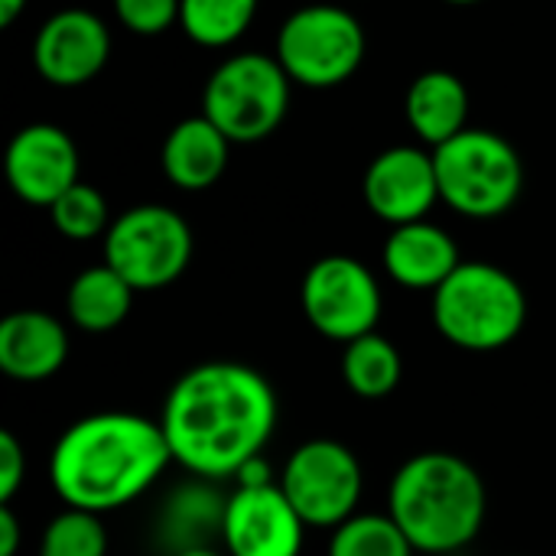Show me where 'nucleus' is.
Here are the masks:
<instances>
[{
	"label": "nucleus",
	"mask_w": 556,
	"mask_h": 556,
	"mask_svg": "<svg viewBox=\"0 0 556 556\" xmlns=\"http://www.w3.org/2000/svg\"><path fill=\"white\" fill-rule=\"evenodd\" d=\"M231 140L205 117L179 121L163 143V173L182 192H202L215 186L228 166Z\"/></svg>",
	"instance_id": "a211bd4d"
},
{
	"label": "nucleus",
	"mask_w": 556,
	"mask_h": 556,
	"mask_svg": "<svg viewBox=\"0 0 556 556\" xmlns=\"http://www.w3.org/2000/svg\"><path fill=\"white\" fill-rule=\"evenodd\" d=\"M173 466L160 420L104 410L65 427L49 456V482L65 508L94 515L137 502Z\"/></svg>",
	"instance_id": "f03ea898"
},
{
	"label": "nucleus",
	"mask_w": 556,
	"mask_h": 556,
	"mask_svg": "<svg viewBox=\"0 0 556 556\" xmlns=\"http://www.w3.org/2000/svg\"><path fill=\"white\" fill-rule=\"evenodd\" d=\"M39 556H108V528L101 515L81 508L59 511L39 538Z\"/></svg>",
	"instance_id": "b1692460"
},
{
	"label": "nucleus",
	"mask_w": 556,
	"mask_h": 556,
	"mask_svg": "<svg viewBox=\"0 0 556 556\" xmlns=\"http://www.w3.org/2000/svg\"><path fill=\"white\" fill-rule=\"evenodd\" d=\"M182 0H114L117 20L140 36H160L179 20Z\"/></svg>",
	"instance_id": "a878e982"
},
{
	"label": "nucleus",
	"mask_w": 556,
	"mask_h": 556,
	"mask_svg": "<svg viewBox=\"0 0 556 556\" xmlns=\"http://www.w3.org/2000/svg\"><path fill=\"white\" fill-rule=\"evenodd\" d=\"M261 0H182L179 23L192 42L222 49L238 42L254 23Z\"/></svg>",
	"instance_id": "4be33fe9"
},
{
	"label": "nucleus",
	"mask_w": 556,
	"mask_h": 556,
	"mask_svg": "<svg viewBox=\"0 0 556 556\" xmlns=\"http://www.w3.org/2000/svg\"><path fill=\"white\" fill-rule=\"evenodd\" d=\"M446 3H456V7H469V3H479V0H446Z\"/></svg>",
	"instance_id": "2f4dec72"
},
{
	"label": "nucleus",
	"mask_w": 556,
	"mask_h": 556,
	"mask_svg": "<svg viewBox=\"0 0 556 556\" xmlns=\"http://www.w3.org/2000/svg\"><path fill=\"white\" fill-rule=\"evenodd\" d=\"M290 81L277 55L238 52L212 72L202 91V114L231 143H257L283 124Z\"/></svg>",
	"instance_id": "423d86ee"
},
{
	"label": "nucleus",
	"mask_w": 556,
	"mask_h": 556,
	"mask_svg": "<svg viewBox=\"0 0 556 556\" xmlns=\"http://www.w3.org/2000/svg\"><path fill=\"white\" fill-rule=\"evenodd\" d=\"M225 508L228 495H222L215 482L192 476V482L179 485L163 502V511L156 518L160 544L169 551V556L192 547H215V541H222Z\"/></svg>",
	"instance_id": "f3484780"
},
{
	"label": "nucleus",
	"mask_w": 556,
	"mask_h": 556,
	"mask_svg": "<svg viewBox=\"0 0 556 556\" xmlns=\"http://www.w3.org/2000/svg\"><path fill=\"white\" fill-rule=\"evenodd\" d=\"M277 482L274 479V469L264 456H254L248 459L238 472H235V489H257V485H270Z\"/></svg>",
	"instance_id": "cd10ccee"
},
{
	"label": "nucleus",
	"mask_w": 556,
	"mask_h": 556,
	"mask_svg": "<svg viewBox=\"0 0 556 556\" xmlns=\"http://www.w3.org/2000/svg\"><path fill=\"white\" fill-rule=\"evenodd\" d=\"M52 225L59 228V235H65L68 241H91L101 231H108V199L88 186V182H75L68 186L52 205Z\"/></svg>",
	"instance_id": "393cba45"
},
{
	"label": "nucleus",
	"mask_w": 556,
	"mask_h": 556,
	"mask_svg": "<svg viewBox=\"0 0 556 556\" xmlns=\"http://www.w3.org/2000/svg\"><path fill=\"white\" fill-rule=\"evenodd\" d=\"M111 55V33L91 10L52 13L33 42L36 72L59 88H78L91 81Z\"/></svg>",
	"instance_id": "ddd939ff"
},
{
	"label": "nucleus",
	"mask_w": 556,
	"mask_h": 556,
	"mask_svg": "<svg viewBox=\"0 0 556 556\" xmlns=\"http://www.w3.org/2000/svg\"><path fill=\"white\" fill-rule=\"evenodd\" d=\"M407 124L420 140L440 147L466 130L469 121V88L453 72L433 68L410 81L404 98Z\"/></svg>",
	"instance_id": "6ab92c4d"
},
{
	"label": "nucleus",
	"mask_w": 556,
	"mask_h": 556,
	"mask_svg": "<svg viewBox=\"0 0 556 556\" xmlns=\"http://www.w3.org/2000/svg\"><path fill=\"white\" fill-rule=\"evenodd\" d=\"M414 544L407 541V534L397 528V521L384 511H358L349 521H342L332 538L326 556H414Z\"/></svg>",
	"instance_id": "5701e85b"
},
{
	"label": "nucleus",
	"mask_w": 556,
	"mask_h": 556,
	"mask_svg": "<svg viewBox=\"0 0 556 556\" xmlns=\"http://www.w3.org/2000/svg\"><path fill=\"white\" fill-rule=\"evenodd\" d=\"M68 358L65 326L42 309H20L0 323V371L23 384L59 375Z\"/></svg>",
	"instance_id": "2eb2a0df"
},
{
	"label": "nucleus",
	"mask_w": 556,
	"mask_h": 556,
	"mask_svg": "<svg viewBox=\"0 0 556 556\" xmlns=\"http://www.w3.org/2000/svg\"><path fill=\"white\" fill-rule=\"evenodd\" d=\"M277 394L251 365L205 362L176 378L160 427L173 463L195 479L225 482L264 456L277 430Z\"/></svg>",
	"instance_id": "f257e3e1"
},
{
	"label": "nucleus",
	"mask_w": 556,
	"mask_h": 556,
	"mask_svg": "<svg viewBox=\"0 0 556 556\" xmlns=\"http://www.w3.org/2000/svg\"><path fill=\"white\" fill-rule=\"evenodd\" d=\"M280 489L306 521V528L336 531L342 521L358 515L365 492V469L358 456L339 440L300 443L280 476Z\"/></svg>",
	"instance_id": "1a4fd4ad"
},
{
	"label": "nucleus",
	"mask_w": 556,
	"mask_h": 556,
	"mask_svg": "<svg viewBox=\"0 0 556 556\" xmlns=\"http://www.w3.org/2000/svg\"><path fill=\"white\" fill-rule=\"evenodd\" d=\"M365 29L345 7L313 3L290 13L277 33V62L296 85L336 88L365 62Z\"/></svg>",
	"instance_id": "0eeeda50"
},
{
	"label": "nucleus",
	"mask_w": 556,
	"mask_h": 556,
	"mask_svg": "<svg viewBox=\"0 0 556 556\" xmlns=\"http://www.w3.org/2000/svg\"><path fill=\"white\" fill-rule=\"evenodd\" d=\"M173 556H228L225 551H215V547H192V551H179Z\"/></svg>",
	"instance_id": "7c9ffc66"
},
{
	"label": "nucleus",
	"mask_w": 556,
	"mask_h": 556,
	"mask_svg": "<svg viewBox=\"0 0 556 556\" xmlns=\"http://www.w3.org/2000/svg\"><path fill=\"white\" fill-rule=\"evenodd\" d=\"M303 538L306 521L280 489V479L228 495L222 528V547L228 556H300Z\"/></svg>",
	"instance_id": "9b49d317"
},
{
	"label": "nucleus",
	"mask_w": 556,
	"mask_h": 556,
	"mask_svg": "<svg viewBox=\"0 0 556 556\" xmlns=\"http://www.w3.org/2000/svg\"><path fill=\"white\" fill-rule=\"evenodd\" d=\"M440 199L466 218L505 215L525 189L521 153L495 130L466 127L433 147Z\"/></svg>",
	"instance_id": "39448f33"
},
{
	"label": "nucleus",
	"mask_w": 556,
	"mask_h": 556,
	"mask_svg": "<svg viewBox=\"0 0 556 556\" xmlns=\"http://www.w3.org/2000/svg\"><path fill=\"white\" fill-rule=\"evenodd\" d=\"M10 189L29 205H52L78 182V147L55 124H29L7 147Z\"/></svg>",
	"instance_id": "4468645a"
},
{
	"label": "nucleus",
	"mask_w": 556,
	"mask_h": 556,
	"mask_svg": "<svg viewBox=\"0 0 556 556\" xmlns=\"http://www.w3.org/2000/svg\"><path fill=\"white\" fill-rule=\"evenodd\" d=\"M26 479V450L13 430H0V505H10Z\"/></svg>",
	"instance_id": "bb28decb"
},
{
	"label": "nucleus",
	"mask_w": 556,
	"mask_h": 556,
	"mask_svg": "<svg viewBox=\"0 0 556 556\" xmlns=\"http://www.w3.org/2000/svg\"><path fill=\"white\" fill-rule=\"evenodd\" d=\"M20 521L10 505H0V556H16L20 551Z\"/></svg>",
	"instance_id": "c85d7f7f"
},
{
	"label": "nucleus",
	"mask_w": 556,
	"mask_h": 556,
	"mask_svg": "<svg viewBox=\"0 0 556 556\" xmlns=\"http://www.w3.org/2000/svg\"><path fill=\"white\" fill-rule=\"evenodd\" d=\"M26 10V0H0V26H10Z\"/></svg>",
	"instance_id": "c756f323"
},
{
	"label": "nucleus",
	"mask_w": 556,
	"mask_h": 556,
	"mask_svg": "<svg viewBox=\"0 0 556 556\" xmlns=\"http://www.w3.org/2000/svg\"><path fill=\"white\" fill-rule=\"evenodd\" d=\"M189 261V222L166 205H137L104 231V264H111L137 293L176 283Z\"/></svg>",
	"instance_id": "6e6552de"
},
{
	"label": "nucleus",
	"mask_w": 556,
	"mask_h": 556,
	"mask_svg": "<svg viewBox=\"0 0 556 556\" xmlns=\"http://www.w3.org/2000/svg\"><path fill=\"white\" fill-rule=\"evenodd\" d=\"M342 378H345L349 391L362 401L388 397L404 378V362H401L397 345L378 332H368L362 339L345 342Z\"/></svg>",
	"instance_id": "412c9836"
},
{
	"label": "nucleus",
	"mask_w": 556,
	"mask_h": 556,
	"mask_svg": "<svg viewBox=\"0 0 556 556\" xmlns=\"http://www.w3.org/2000/svg\"><path fill=\"white\" fill-rule=\"evenodd\" d=\"M368 208L388 225L424 222L440 199V179L433 153L420 147H391L378 153L362 182Z\"/></svg>",
	"instance_id": "f8f14e48"
},
{
	"label": "nucleus",
	"mask_w": 556,
	"mask_h": 556,
	"mask_svg": "<svg viewBox=\"0 0 556 556\" xmlns=\"http://www.w3.org/2000/svg\"><path fill=\"white\" fill-rule=\"evenodd\" d=\"M489 511L479 469L456 453H417L391 479L388 515L417 554L443 556L469 547Z\"/></svg>",
	"instance_id": "7ed1b4c3"
},
{
	"label": "nucleus",
	"mask_w": 556,
	"mask_h": 556,
	"mask_svg": "<svg viewBox=\"0 0 556 556\" xmlns=\"http://www.w3.org/2000/svg\"><path fill=\"white\" fill-rule=\"evenodd\" d=\"M459 264L456 241L427 218L397 225L384 241V270L407 290H437Z\"/></svg>",
	"instance_id": "dca6fc26"
},
{
	"label": "nucleus",
	"mask_w": 556,
	"mask_h": 556,
	"mask_svg": "<svg viewBox=\"0 0 556 556\" xmlns=\"http://www.w3.org/2000/svg\"><path fill=\"white\" fill-rule=\"evenodd\" d=\"M134 287L111 267V264H98L81 270L68 293H65V309L68 319L81 329V332H111L117 329L134 306Z\"/></svg>",
	"instance_id": "aec40b11"
},
{
	"label": "nucleus",
	"mask_w": 556,
	"mask_h": 556,
	"mask_svg": "<svg viewBox=\"0 0 556 556\" xmlns=\"http://www.w3.org/2000/svg\"><path fill=\"white\" fill-rule=\"evenodd\" d=\"M525 323V287L495 264H459L433 290V326L456 349L498 352L521 336Z\"/></svg>",
	"instance_id": "20e7f679"
},
{
	"label": "nucleus",
	"mask_w": 556,
	"mask_h": 556,
	"mask_svg": "<svg viewBox=\"0 0 556 556\" xmlns=\"http://www.w3.org/2000/svg\"><path fill=\"white\" fill-rule=\"evenodd\" d=\"M300 306L319 336L345 345L375 332L381 319V287L362 261L332 254L306 270Z\"/></svg>",
	"instance_id": "9d476101"
}]
</instances>
